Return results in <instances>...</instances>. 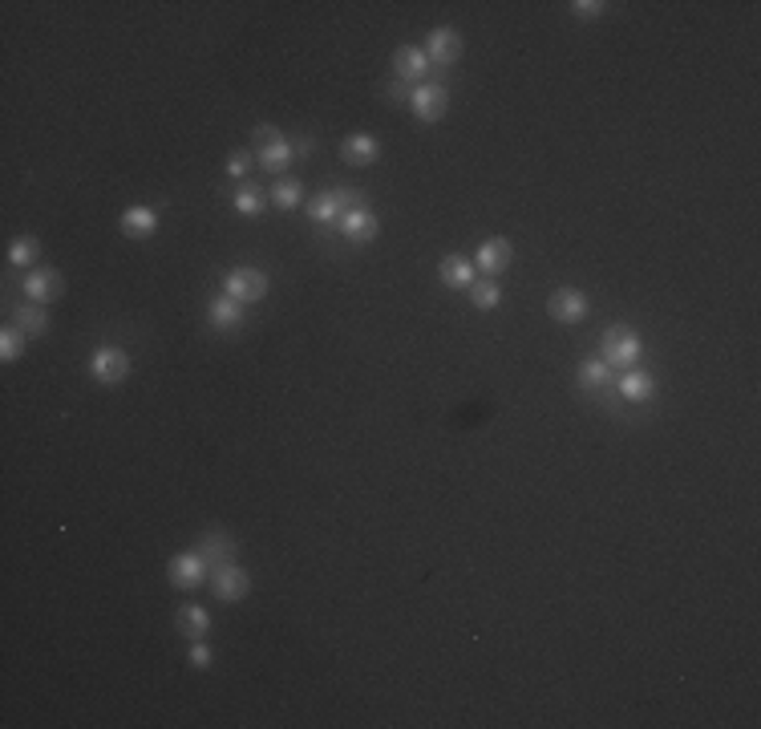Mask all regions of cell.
<instances>
[{
    "label": "cell",
    "instance_id": "cell-1",
    "mask_svg": "<svg viewBox=\"0 0 761 729\" xmlns=\"http://www.w3.org/2000/svg\"><path fill=\"white\" fill-rule=\"evenodd\" d=\"M599 357H604L608 369H636V361H640L644 353V341L636 329H628V324H612V329L604 333V344H599Z\"/></svg>",
    "mask_w": 761,
    "mask_h": 729
},
{
    "label": "cell",
    "instance_id": "cell-2",
    "mask_svg": "<svg viewBox=\"0 0 761 729\" xmlns=\"http://www.w3.org/2000/svg\"><path fill=\"white\" fill-rule=\"evenodd\" d=\"M90 373L101 386H118V381L130 377V353L118 349V344H101V349L90 353Z\"/></svg>",
    "mask_w": 761,
    "mask_h": 729
},
{
    "label": "cell",
    "instance_id": "cell-3",
    "mask_svg": "<svg viewBox=\"0 0 761 729\" xmlns=\"http://www.w3.org/2000/svg\"><path fill=\"white\" fill-rule=\"evenodd\" d=\"M211 592H215V600H223V604H239L243 596L251 592V576L243 572L235 559H227V564H219L211 572Z\"/></svg>",
    "mask_w": 761,
    "mask_h": 729
},
{
    "label": "cell",
    "instance_id": "cell-4",
    "mask_svg": "<svg viewBox=\"0 0 761 729\" xmlns=\"http://www.w3.org/2000/svg\"><path fill=\"white\" fill-rule=\"evenodd\" d=\"M409 110L421 122H441L449 110V90L441 86V81H421V86H413V93H409Z\"/></svg>",
    "mask_w": 761,
    "mask_h": 729
},
{
    "label": "cell",
    "instance_id": "cell-5",
    "mask_svg": "<svg viewBox=\"0 0 761 729\" xmlns=\"http://www.w3.org/2000/svg\"><path fill=\"white\" fill-rule=\"evenodd\" d=\"M223 292H227L231 301H239L243 308L259 304L268 296V276L259 272V268H231V272H227V288H223Z\"/></svg>",
    "mask_w": 761,
    "mask_h": 729
},
{
    "label": "cell",
    "instance_id": "cell-6",
    "mask_svg": "<svg viewBox=\"0 0 761 729\" xmlns=\"http://www.w3.org/2000/svg\"><path fill=\"white\" fill-rule=\"evenodd\" d=\"M349 203H361V195L344 191V186H328V191H321L312 203H304V207H308V219L312 223H333L349 211Z\"/></svg>",
    "mask_w": 761,
    "mask_h": 729
},
{
    "label": "cell",
    "instance_id": "cell-7",
    "mask_svg": "<svg viewBox=\"0 0 761 729\" xmlns=\"http://www.w3.org/2000/svg\"><path fill=\"white\" fill-rule=\"evenodd\" d=\"M511 259H514V248H511V239H502V236H491L486 243H478L474 268H478V272H482L486 280H494V276H502L506 268H511Z\"/></svg>",
    "mask_w": 761,
    "mask_h": 729
},
{
    "label": "cell",
    "instance_id": "cell-8",
    "mask_svg": "<svg viewBox=\"0 0 761 729\" xmlns=\"http://www.w3.org/2000/svg\"><path fill=\"white\" fill-rule=\"evenodd\" d=\"M206 572H211V564H206L199 551H178L171 559V584L183 587V592H195L206 579Z\"/></svg>",
    "mask_w": 761,
    "mask_h": 729
},
{
    "label": "cell",
    "instance_id": "cell-9",
    "mask_svg": "<svg viewBox=\"0 0 761 729\" xmlns=\"http://www.w3.org/2000/svg\"><path fill=\"white\" fill-rule=\"evenodd\" d=\"M426 58H429V65H454L462 58V33L449 29V25H438V29L426 37Z\"/></svg>",
    "mask_w": 761,
    "mask_h": 729
},
{
    "label": "cell",
    "instance_id": "cell-10",
    "mask_svg": "<svg viewBox=\"0 0 761 729\" xmlns=\"http://www.w3.org/2000/svg\"><path fill=\"white\" fill-rule=\"evenodd\" d=\"M547 308H551V316H555L559 324H579L587 316V296L579 292V288H559V292H551V301H547Z\"/></svg>",
    "mask_w": 761,
    "mask_h": 729
},
{
    "label": "cell",
    "instance_id": "cell-11",
    "mask_svg": "<svg viewBox=\"0 0 761 729\" xmlns=\"http://www.w3.org/2000/svg\"><path fill=\"white\" fill-rule=\"evenodd\" d=\"M21 288H25V296L37 304H49V301H58L61 296V276H58V268H33V272H25L21 280Z\"/></svg>",
    "mask_w": 761,
    "mask_h": 729
},
{
    "label": "cell",
    "instance_id": "cell-12",
    "mask_svg": "<svg viewBox=\"0 0 761 729\" xmlns=\"http://www.w3.org/2000/svg\"><path fill=\"white\" fill-rule=\"evenodd\" d=\"M381 231V219H377V211H369V207H349L341 215V236L349 239V243H369L373 236Z\"/></svg>",
    "mask_w": 761,
    "mask_h": 729
},
{
    "label": "cell",
    "instance_id": "cell-13",
    "mask_svg": "<svg viewBox=\"0 0 761 729\" xmlns=\"http://www.w3.org/2000/svg\"><path fill=\"white\" fill-rule=\"evenodd\" d=\"M195 551H199V555H203L211 567H219V564H227V559H235V539L227 535V531L211 527V531H203V535H199Z\"/></svg>",
    "mask_w": 761,
    "mask_h": 729
},
{
    "label": "cell",
    "instance_id": "cell-14",
    "mask_svg": "<svg viewBox=\"0 0 761 729\" xmlns=\"http://www.w3.org/2000/svg\"><path fill=\"white\" fill-rule=\"evenodd\" d=\"M393 73H397L401 81H421L429 73L426 49H417V45H401V49L393 53Z\"/></svg>",
    "mask_w": 761,
    "mask_h": 729
},
{
    "label": "cell",
    "instance_id": "cell-15",
    "mask_svg": "<svg viewBox=\"0 0 761 729\" xmlns=\"http://www.w3.org/2000/svg\"><path fill=\"white\" fill-rule=\"evenodd\" d=\"M341 158L349 166H369V163H377V158H381V143L373 134H349L341 143Z\"/></svg>",
    "mask_w": 761,
    "mask_h": 729
},
{
    "label": "cell",
    "instance_id": "cell-16",
    "mask_svg": "<svg viewBox=\"0 0 761 729\" xmlns=\"http://www.w3.org/2000/svg\"><path fill=\"white\" fill-rule=\"evenodd\" d=\"M122 231H126L130 239H146V236H154L158 231V211L154 207H143V203H134V207H126L122 211Z\"/></svg>",
    "mask_w": 761,
    "mask_h": 729
},
{
    "label": "cell",
    "instance_id": "cell-17",
    "mask_svg": "<svg viewBox=\"0 0 761 729\" xmlns=\"http://www.w3.org/2000/svg\"><path fill=\"white\" fill-rule=\"evenodd\" d=\"M206 321H211V329L227 333V329H235V324L243 321V304H239V301H231L227 292H223V296H211V304H206Z\"/></svg>",
    "mask_w": 761,
    "mask_h": 729
},
{
    "label": "cell",
    "instance_id": "cell-18",
    "mask_svg": "<svg viewBox=\"0 0 761 729\" xmlns=\"http://www.w3.org/2000/svg\"><path fill=\"white\" fill-rule=\"evenodd\" d=\"M178 632H183L186 640H206V632H211V612L199 604H183L178 608Z\"/></svg>",
    "mask_w": 761,
    "mask_h": 729
},
{
    "label": "cell",
    "instance_id": "cell-19",
    "mask_svg": "<svg viewBox=\"0 0 761 729\" xmlns=\"http://www.w3.org/2000/svg\"><path fill=\"white\" fill-rule=\"evenodd\" d=\"M438 272H441V284H446V288H470L478 280L474 259H466V256H446Z\"/></svg>",
    "mask_w": 761,
    "mask_h": 729
},
{
    "label": "cell",
    "instance_id": "cell-20",
    "mask_svg": "<svg viewBox=\"0 0 761 729\" xmlns=\"http://www.w3.org/2000/svg\"><path fill=\"white\" fill-rule=\"evenodd\" d=\"M292 158H296V146L288 143L284 134H280V138H271V143L259 146V166H264V171H271V174L288 171V163H292Z\"/></svg>",
    "mask_w": 761,
    "mask_h": 729
},
{
    "label": "cell",
    "instance_id": "cell-21",
    "mask_svg": "<svg viewBox=\"0 0 761 729\" xmlns=\"http://www.w3.org/2000/svg\"><path fill=\"white\" fill-rule=\"evenodd\" d=\"M619 394L624 401H652L656 394V381L648 369H624V377H619Z\"/></svg>",
    "mask_w": 761,
    "mask_h": 729
},
{
    "label": "cell",
    "instance_id": "cell-22",
    "mask_svg": "<svg viewBox=\"0 0 761 729\" xmlns=\"http://www.w3.org/2000/svg\"><path fill=\"white\" fill-rule=\"evenodd\" d=\"M13 324H16V329H21L25 336H41L45 329H49V312H45V304H37V301H25L21 308H16Z\"/></svg>",
    "mask_w": 761,
    "mask_h": 729
},
{
    "label": "cell",
    "instance_id": "cell-23",
    "mask_svg": "<svg viewBox=\"0 0 761 729\" xmlns=\"http://www.w3.org/2000/svg\"><path fill=\"white\" fill-rule=\"evenodd\" d=\"M498 301H502V288H498L494 280H474V284H470V304H474L478 312H491V308H498Z\"/></svg>",
    "mask_w": 761,
    "mask_h": 729
},
{
    "label": "cell",
    "instance_id": "cell-24",
    "mask_svg": "<svg viewBox=\"0 0 761 729\" xmlns=\"http://www.w3.org/2000/svg\"><path fill=\"white\" fill-rule=\"evenodd\" d=\"M271 203H276L280 211H296L300 203H304V191H300L296 179H280L276 186H271Z\"/></svg>",
    "mask_w": 761,
    "mask_h": 729
},
{
    "label": "cell",
    "instance_id": "cell-25",
    "mask_svg": "<svg viewBox=\"0 0 761 729\" xmlns=\"http://www.w3.org/2000/svg\"><path fill=\"white\" fill-rule=\"evenodd\" d=\"M608 377H612V369L604 364V357H591V361L579 364V386L584 389H604Z\"/></svg>",
    "mask_w": 761,
    "mask_h": 729
},
{
    "label": "cell",
    "instance_id": "cell-26",
    "mask_svg": "<svg viewBox=\"0 0 761 729\" xmlns=\"http://www.w3.org/2000/svg\"><path fill=\"white\" fill-rule=\"evenodd\" d=\"M264 191H256V186H239L235 191V211L248 215V219H256V215H264Z\"/></svg>",
    "mask_w": 761,
    "mask_h": 729
},
{
    "label": "cell",
    "instance_id": "cell-27",
    "mask_svg": "<svg viewBox=\"0 0 761 729\" xmlns=\"http://www.w3.org/2000/svg\"><path fill=\"white\" fill-rule=\"evenodd\" d=\"M25 341H29V336L16 329V324H5V329H0V361H16V357H21Z\"/></svg>",
    "mask_w": 761,
    "mask_h": 729
},
{
    "label": "cell",
    "instance_id": "cell-28",
    "mask_svg": "<svg viewBox=\"0 0 761 729\" xmlns=\"http://www.w3.org/2000/svg\"><path fill=\"white\" fill-rule=\"evenodd\" d=\"M37 251H41V248H37V239L33 236H21L13 248H8V264H13V268H33L37 264Z\"/></svg>",
    "mask_w": 761,
    "mask_h": 729
},
{
    "label": "cell",
    "instance_id": "cell-29",
    "mask_svg": "<svg viewBox=\"0 0 761 729\" xmlns=\"http://www.w3.org/2000/svg\"><path fill=\"white\" fill-rule=\"evenodd\" d=\"M186 660H191L195 669H211V660H215V649L206 640H191V649H186Z\"/></svg>",
    "mask_w": 761,
    "mask_h": 729
},
{
    "label": "cell",
    "instance_id": "cell-30",
    "mask_svg": "<svg viewBox=\"0 0 761 729\" xmlns=\"http://www.w3.org/2000/svg\"><path fill=\"white\" fill-rule=\"evenodd\" d=\"M571 13H576L579 21H596V16L608 13V0H576V5H571Z\"/></svg>",
    "mask_w": 761,
    "mask_h": 729
},
{
    "label": "cell",
    "instance_id": "cell-31",
    "mask_svg": "<svg viewBox=\"0 0 761 729\" xmlns=\"http://www.w3.org/2000/svg\"><path fill=\"white\" fill-rule=\"evenodd\" d=\"M248 171H251V151H235L227 158V174H231V179H243Z\"/></svg>",
    "mask_w": 761,
    "mask_h": 729
},
{
    "label": "cell",
    "instance_id": "cell-32",
    "mask_svg": "<svg viewBox=\"0 0 761 729\" xmlns=\"http://www.w3.org/2000/svg\"><path fill=\"white\" fill-rule=\"evenodd\" d=\"M251 138H259V143H271V138H280V130L268 126V122H259V126L251 130Z\"/></svg>",
    "mask_w": 761,
    "mask_h": 729
},
{
    "label": "cell",
    "instance_id": "cell-33",
    "mask_svg": "<svg viewBox=\"0 0 761 729\" xmlns=\"http://www.w3.org/2000/svg\"><path fill=\"white\" fill-rule=\"evenodd\" d=\"M296 154H312V138H300V143H296Z\"/></svg>",
    "mask_w": 761,
    "mask_h": 729
}]
</instances>
